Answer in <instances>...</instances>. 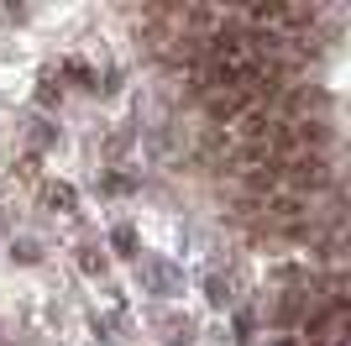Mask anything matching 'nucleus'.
I'll list each match as a JSON object with an SVG mask.
<instances>
[{
	"mask_svg": "<svg viewBox=\"0 0 351 346\" xmlns=\"http://www.w3.org/2000/svg\"><path fill=\"white\" fill-rule=\"evenodd\" d=\"M58 142V126H47V121H32V147H53Z\"/></svg>",
	"mask_w": 351,
	"mask_h": 346,
	"instance_id": "obj_11",
	"label": "nucleus"
},
{
	"mask_svg": "<svg viewBox=\"0 0 351 346\" xmlns=\"http://www.w3.org/2000/svg\"><path fill=\"white\" fill-rule=\"evenodd\" d=\"M273 346H304V341H299V336H283V341H273Z\"/></svg>",
	"mask_w": 351,
	"mask_h": 346,
	"instance_id": "obj_15",
	"label": "nucleus"
},
{
	"mask_svg": "<svg viewBox=\"0 0 351 346\" xmlns=\"http://www.w3.org/2000/svg\"><path fill=\"white\" fill-rule=\"evenodd\" d=\"M309 310H315V299H309L299 284H289L278 294V304H273V325H278V331H299V325L309 320Z\"/></svg>",
	"mask_w": 351,
	"mask_h": 346,
	"instance_id": "obj_3",
	"label": "nucleus"
},
{
	"mask_svg": "<svg viewBox=\"0 0 351 346\" xmlns=\"http://www.w3.org/2000/svg\"><path fill=\"white\" fill-rule=\"evenodd\" d=\"M136 278H142V288H147V294H162V299H168V294L178 288L173 262H162V257H142V262H136Z\"/></svg>",
	"mask_w": 351,
	"mask_h": 346,
	"instance_id": "obj_4",
	"label": "nucleus"
},
{
	"mask_svg": "<svg viewBox=\"0 0 351 346\" xmlns=\"http://www.w3.org/2000/svg\"><path fill=\"white\" fill-rule=\"evenodd\" d=\"M73 262H79L89 278H105V268H110V257H105L100 246H79V252H73Z\"/></svg>",
	"mask_w": 351,
	"mask_h": 346,
	"instance_id": "obj_7",
	"label": "nucleus"
},
{
	"mask_svg": "<svg viewBox=\"0 0 351 346\" xmlns=\"http://www.w3.org/2000/svg\"><path fill=\"white\" fill-rule=\"evenodd\" d=\"M336 189V168H330V152H299V158L283 163V194H299V200L315 205V194Z\"/></svg>",
	"mask_w": 351,
	"mask_h": 346,
	"instance_id": "obj_1",
	"label": "nucleus"
},
{
	"mask_svg": "<svg viewBox=\"0 0 351 346\" xmlns=\"http://www.w3.org/2000/svg\"><path fill=\"white\" fill-rule=\"evenodd\" d=\"M205 299L215 304V310H226V304L236 299V284H231V278H220V273H210L205 278Z\"/></svg>",
	"mask_w": 351,
	"mask_h": 346,
	"instance_id": "obj_6",
	"label": "nucleus"
},
{
	"mask_svg": "<svg viewBox=\"0 0 351 346\" xmlns=\"http://www.w3.org/2000/svg\"><path fill=\"white\" fill-rule=\"evenodd\" d=\"M95 189H100V194H132L136 178H132V173H100V184H95Z\"/></svg>",
	"mask_w": 351,
	"mask_h": 346,
	"instance_id": "obj_8",
	"label": "nucleus"
},
{
	"mask_svg": "<svg viewBox=\"0 0 351 346\" xmlns=\"http://www.w3.org/2000/svg\"><path fill=\"white\" fill-rule=\"evenodd\" d=\"M63 73H69L73 84H84V89H100V79H95V73H89V63H79V58H69V63H63Z\"/></svg>",
	"mask_w": 351,
	"mask_h": 346,
	"instance_id": "obj_10",
	"label": "nucleus"
},
{
	"mask_svg": "<svg viewBox=\"0 0 351 346\" xmlns=\"http://www.w3.org/2000/svg\"><path fill=\"white\" fill-rule=\"evenodd\" d=\"M168 346H184V341H168Z\"/></svg>",
	"mask_w": 351,
	"mask_h": 346,
	"instance_id": "obj_16",
	"label": "nucleus"
},
{
	"mask_svg": "<svg viewBox=\"0 0 351 346\" xmlns=\"http://www.w3.org/2000/svg\"><path fill=\"white\" fill-rule=\"evenodd\" d=\"M110 246H116V257H136V226H116Z\"/></svg>",
	"mask_w": 351,
	"mask_h": 346,
	"instance_id": "obj_9",
	"label": "nucleus"
},
{
	"mask_svg": "<svg viewBox=\"0 0 351 346\" xmlns=\"http://www.w3.org/2000/svg\"><path fill=\"white\" fill-rule=\"evenodd\" d=\"M11 252H16V262H37V257H43V252H37V246H32V242H21V246H11Z\"/></svg>",
	"mask_w": 351,
	"mask_h": 346,
	"instance_id": "obj_14",
	"label": "nucleus"
},
{
	"mask_svg": "<svg viewBox=\"0 0 351 346\" xmlns=\"http://www.w3.org/2000/svg\"><path fill=\"white\" fill-rule=\"evenodd\" d=\"M199 105H205V115L215 121V126H236V115H247L252 100H247V89H236V84H215L199 95Z\"/></svg>",
	"mask_w": 351,
	"mask_h": 346,
	"instance_id": "obj_2",
	"label": "nucleus"
},
{
	"mask_svg": "<svg viewBox=\"0 0 351 346\" xmlns=\"http://www.w3.org/2000/svg\"><path fill=\"white\" fill-rule=\"evenodd\" d=\"M37 100H43V105H58L63 100V84H58V79H43V84H37Z\"/></svg>",
	"mask_w": 351,
	"mask_h": 346,
	"instance_id": "obj_13",
	"label": "nucleus"
},
{
	"mask_svg": "<svg viewBox=\"0 0 351 346\" xmlns=\"http://www.w3.org/2000/svg\"><path fill=\"white\" fill-rule=\"evenodd\" d=\"M257 336V315L252 310H236V341H252Z\"/></svg>",
	"mask_w": 351,
	"mask_h": 346,
	"instance_id": "obj_12",
	"label": "nucleus"
},
{
	"mask_svg": "<svg viewBox=\"0 0 351 346\" xmlns=\"http://www.w3.org/2000/svg\"><path fill=\"white\" fill-rule=\"evenodd\" d=\"M43 205H47V210H58V216H73V210H79V194H73V184H47Z\"/></svg>",
	"mask_w": 351,
	"mask_h": 346,
	"instance_id": "obj_5",
	"label": "nucleus"
}]
</instances>
